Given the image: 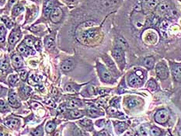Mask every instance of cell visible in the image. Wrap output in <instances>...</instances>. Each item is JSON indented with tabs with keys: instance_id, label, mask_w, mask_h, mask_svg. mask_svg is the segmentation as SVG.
<instances>
[{
	"instance_id": "28",
	"label": "cell",
	"mask_w": 181,
	"mask_h": 136,
	"mask_svg": "<svg viewBox=\"0 0 181 136\" xmlns=\"http://www.w3.org/2000/svg\"><path fill=\"white\" fill-rule=\"evenodd\" d=\"M138 103H139V102H138V100H136V99H129V100L127 101L128 107L130 108H135L136 106H138Z\"/></svg>"
},
{
	"instance_id": "2",
	"label": "cell",
	"mask_w": 181,
	"mask_h": 136,
	"mask_svg": "<svg viewBox=\"0 0 181 136\" xmlns=\"http://www.w3.org/2000/svg\"><path fill=\"white\" fill-rule=\"evenodd\" d=\"M97 72L103 82L110 83H112V81H114L110 72L102 64H100V62H97Z\"/></svg>"
},
{
	"instance_id": "22",
	"label": "cell",
	"mask_w": 181,
	"mask_h": 136,
	"mask_svg": "<svg viewBox=\"0 0 181 136\" xmlns=\"http://www.w3.org/2000/svg\"><path fill=\"white\" fill-rule=\"evenodd\" d=\"M45 47L46 48H52L54 46V44H55V37L53 35H50L46 37L45 39Z\"/></svg>"
},
{
	"instance_id": "18",
	"label": "cell",
	"mask_w": 181,
	"mask_h": 136,
	"mask_svg": "<svg viewBox=\"0 0 181 136\" xmlns=\"http://www.w3.org/2000/svg\"><path fill=\"white\" fill-rule=\"evenodd\" d=\"M96 34V30H90V31H86L83 32L82 33V38L83 39H90L93 38Z\"/></svg>"
},
{
	"instance_id": "43",
	"label": "cell",
	"mask_w": 181,
	"mask_h": 136,
	"mask_svg": "<svg viewBox=\"0 0 181 136\" xmlns=\"http://www.w3.org/2000/svg\"><path fill=\"white\" fill-rule=\"evenodd\" d=\"M167 27H168V24H167L166 22V21L162 22V24H161V26H160V29H161V31H162V33H165V32H166Z\"/></svg>"
},
{
	"instance_id": "41",
	"label": "cell",
	"mask_w": 181,
	"mask_h": 136,
	"mask_svg": "<svg viewBox=\"0 0 181 136\" xmlns=\"http://www.w3.org/2000/svg\"><path fill=\"white\" fill-rule=\"evenodd\" d=\"M110 105L114 107V108H119L120 106V100L119 99H117V98H114V100L110 102Z\"/></svg>"
},
{
	"instance_id": "3",
	"label": "cell",
	"mask_w": 181,
	"mask_h": 136,
	"mask_svg": "<svg viewBox=\"0 0 181 136\" xmlns=\"http://www.w3.org/2000/svg\"><path fill=\"white\" fill-rule=\"evenodd\" d=\"M155 72L160 79H166L169 77V69L164 63L160 62L156 65Z\"/></svg>"
},
{
	"instance_id": "19",
	"label": "cell",
	"mask_w": 181,
	"mask_h": 136,
	"mask_svg": "<svg viewBox=\"0 0 181 136\" xmlns=\"http://www.w3.org/2000/svg\"><path fill=\"white\" fill-rule=\"evenodd\" d=\"M116 46H118V47L121 48L122 49H124V50H125V49L128 48V47L127 41H125L122 37H118L117 38V44H116Z\"/></svg>"
},
{
	"instance_id": "38",
	"label": "cell",
	"mask_w": 181,
	"mask_h": 136,
	"mask_svg": "<svg viewBox=\"0 0 181 136\" xmlns=\"http://www.w3.org/2000/svg\"><path fill=\"white\" fill-rule=\"evenodd\" d=\"M80 124L83 125V126L86 127V128H88V127L91 126L92 125V121H91L90 120H88V119H85V120H82L79 121Z\"/></svg>"
},
{
	"instance_id": "8",
	"label": "cell",
	"mask_w": 181,
	"mask_h": 136,
	"mask_svg": "<svg viewBox=\"0 0 181 136\" xmlns=\"http://www.w3.org/2000/svg\"><path fill=\"white\" fill-rule=\"evenodd\" d=\"M62 70L63 72H70L75 68V62L72 59H67L62 64Z\"/></svg>"
},
{
	"instance_id": "32",
	"label": "cell",
	"mask_w": 181,
	"mask_h": 136,
	"mask_svg": "<svg viewBox=\"0 0 181 136\" xmlns=\"http://www.w3.org/2000/svg\"><path fill=\"white\" fill-rule=\"evenodd\" d=\"M147 87L150 89L151 90H155L157 89V83H155V80L150 79L147 83Z\"/></svg>"
},
{
	"instance_id": "16",
	"label": "cell",
	"mask_w": 181,
	"mask_h": 136,
	"mask_svg": "<svg viewBox=\"0 0 181 136\" xmlns=\"http://www.w3.org/2000/svg\"><path fill=\"white\" fill-rule=\"evenodd\" d=\"M87 114H88L89 116L93 117H99V116H102L103 115V113L101 111V110H98L97 108H94V107H92V108H89L87 110Z\"/></svg>"
},
{
	"instance_id": "49",
	"label": "cell",
	"mask_w": 181,
	"mask_h": 136,
	"mask_svg": "<svg viewBox=\"0 0 181 136\" xmlns=\"http://www.w3.org/2000/svg\"><path fill=\"white\" fill-rule=\"evenodd\" d=\"M180 135L181 136V129H180Z\"/></svg>"
},
{
	"instance_id": "4",
	"label": "cell",
	"mask_w": 181,
	"mask_h": 136,
	"mask_svg": "<svg viewBox=\"0 0 181 136\" xmlns=\"http://www.w3.org/2000/svg\"><path fill=\"white\" fill-rule=\"evenodd\" d=\"M62 16H63V11L62 9L59 7H55L52 10V12H51L50 19L52 23L58 24L62 20Z\"/></svg>"
},
{
	"instance_id": "36",
	"label": "cell",
	"mask_w": 181,
	"mask_h": 136,
	"mask_svg": "<svg viewBox=\"0 0 181 136\" xmlns=\"http://www.w3.org/2000/svg\"><path fill=\"white\" fill-rule=\"evenodd\" d=\"M10 69V63L8 62L7 60H4L2 62V64H1V69L2 71H4V70H8Z\"/></svg>"
},
{
	"instance_id": "45",
	"label": "cell",
	"mask_w": 181,
	"mask_h": 136,
	"mask_svg": "<svg viewBox=\"0 0 181 136\" xmlns=\"http://www.w3.org/2000/svg\"><path fill=\"white\" fill-rule=\"evenodd\" d=\"M23 91H24V93H26V95L29 96L31 94V89L30 87H27V86H23V88H22Z\"/></svg>"
},
{
	"instance_id": "50",
	"label": "cell",
	"mask_w": 181,
	"mask_h": 136,
	"mask_svg": "<svg viewBox=\"0 0 181 136\" xmlns=\"http://www.w3.org/2000/svg\"><path fill=\"white\" fill-rule=\"evenodd\" d=\"M69 1H73V0H69Z\"/></svg>"
},
{
	"instance_id": "11",
	"label": "cell",
	"mask_w": 181,
	"mask_h": 136,
	"mask_svg": "<svg viewBox=\"0 0 181 136\" xmlns=\"http://www.w3.org/2000/svg\"><path fill=\"white\" fill-rule=\"evenodd\" d=\"M172 73L176 81L181 80V66L178 65H172Z\"/></svg>"
},
{
	"instance_id": "37",
	"label": "cell",
	"mask_w": 181,
	"mask_h": 136,
	"mask_svg": "<svg viewBox=\"0 0 181 136\" xmlns=\"http://www.w3.org/2000/svg\"><path fill=\"white\" fill-rule=\"evenodd\" d=\"M6 34V31L5 27L3 26V25H1V35H0V37H1V42L2 43L5 41Z\"/></svg>"
},
{
	"instance_id": "51",
	"label": "cell",
	"mask_w": 181,
	"mask_h": 136,
	"mask_svg": "<svg viewBox=\"0 0 181 136\" xmlns=\"http://www.w3.org/2000/svg\"><path fill=\"white\" fill-rule=\"evenodd\" d=\"M33 1H35V0H33Z\"/></svg>"
},
{
	"instance_id": "23",
	"label": "cell",
	"mask_w": 181,
	"mask_h": 136,
	"mask_svg": "<svg viewBox=\"0 0 181 136\" xmlns=\"http://www.w3.org/2000/svg\"><path fill=\"white\" fill-rule=\"evenodd\" d=\"M79 89V86H77L75 83H68L64 86V90L66 92H73L76 93Z\"/></svg>"
},
{
	"instance_id": "10",
	"label": "cell",
	"mask_w": 181,
	"mask_h": 136,
	"mask_svg": "<svg viewBox=\"0 0 181 136\" xmlns=\"http://www.w3.org/2000/svg\"><path fill=\"white\" fill-rule=\"evenodd\" d=\"M54 5H55L54 0H48L44 4V14L46 17H48L51 14V12H52V10L55 9Z\"/></svg>"
},
{
	"instance_id": "30",
	"label": "cell",
	"mask_w": 181,
	"mask_h": 136,
	"mask_svg": "<svg viewBox=\"0 0 181 136\" xmlns=\"http://www.w3.org/2000/svg\"><path fill=\"white\" fill-rule=\"evenodd\" d=\"M55 127H56V125H55V122L53 121L48 122V124H47V125H46V131H47V132L51 133V132H52V131L55 130Z\"/></svg>"
},
{
	"instance_id": "7",
	"label": "cell",
	"mask_w": 181,
	"mask_h": 136,
	"mask_svg": "<svg viewBox=\"0 0 181 136\" xmlns=\"http://www.w3.org/2000/svg\"><path fill=\"white\" fill-rule=\"evenodd\" d=\"M8 100H9V103L12 107L13 108H18L20 105L19 100L17 99V93H15L14 91H10L9 93V96H8Z\"/></svg>"
},
{
	"instance_id": "39",
	"label": "cell",
	"mask_w": 181,
	"mask_h": 136,
	"mask_svg": "<svg viewBox=\"0 0 181 136\" xmlns=\"http://www.w3.org/2000/svg\"><path fill=\"white\" fill-rule=\"evenodd\" d=\"M107 113L109 114H118L119 112L117 111V110L114 107H110V108H107Z\"/></svg>"
},
{
	"instance_id": "15",
	"label": "cell",
	"mask_w": 181,
	"mask_h": 136,
	"mask_svg": "<svg viewBox=\"0 0 181 136\" xmlns=\"http://www.w3.org/2000/svg\"><path fill=\"white\" fill-rule=\"evenodd\" d=\"M103 59H104V61L106 62V64L107 65V66L110 68V71H111L113 73H114L115 76L118 75V72H117V69H116V66H115L114 63L113 62L112 60L110 59V58L107 57V56H106L105 58H103Z\"/></svg>"
},
{
	"instance_id": "29",
	"label": "cell",
	"mask_w": 181,
	"mask_h": 136,
	"mask_svg": "<svg viewBox=\"0 0 181 136\" xmlns=\"http://www.w3.org/2000/svg\"><path fill=\"white\" fill-rule=\"evenodd\" d=\"M31 134L33 136H43V127L39 126L37 128H36L35 130H33Z\"/></svg>"
},
{
	"instance_id": "5",
	"label": "cell",
	"mask_w": 181,
	"mask_h": 136,
	"mask_svg": "<svg viewBox=\"0 0 181 136\" xmlns=\"http://www.w3.org/2000/svg\"><path fill=\"white\" fill-rule=\"evenodd\" d=\"M169 119V114L166 110H160L155 113V121L159 124H165Z\"/></svg>"
},
{
	"instance_id": "33",
	"label": "cell",
	"mask_w": 181,
	"mask_h": 136,
	"mask_svg": "<svg viewBox=\"0 0 181 136\" xmlns=\"http://www.w3.org/2000/svg\"><path fill=\"white\" fill-rule=\"evenodd\" d=\"M24 11V8L22 7L21 6L19 5H17L14 8H13V10H12V15L13 16H17V15H19L20 12H22Z\"/></svg>"
},
{
	"instance_id": "17",
	"label": "cell",
	"mask_w": 181,
	"mask_h": 136,
	"mask_svg": "<svg viewBox=\"0 0 181 136\" xmlns=\"http://www.w3.org/2000/svg\"><path fill=\"white\" fill-rule=\"evenodd\" d=\"M120 0H104L102 3V6L105 8H112L119 3Z\"/></svg>"
},
{
	"instance_id": "27",
	"label": "cell",
	"mask_w": 181,
	"mask_h": 136,
	"mask_svg": "<svg viewBox=\"0 0 181 136\" xmlns=\"http://www.w3.org/2000/svg\"><path fill=\"white\" fill-rule=\"evenodd\" d=\"M70 115L73 118H79V117H82L83 116V111L78 110H70Z\"/></svg>"
},
{
	"instance_id": "21",
	"label": "cell",
	"mask_w": 181,
	"mask_h": 136,
	"mask_svg": "<svg viewBox=\"0 0 181 136\" xmlns=\"http://www.w3.org/2000/svg\"><path fill=\"white\" fill-rule=\"evenodd\" d=\"M155 63V58L153 57H147L144 60V65L148 69H153Z\"/></svg>"
},
{
	"instance_id": "46",
	"label": "cell",
	"mask_w": 181,
	"mask_h": 136,
	"mask_svg": "<svg viewBox=\"0 0 181 136\" xmlns=\"http://www.w3.org/2000/svg\"><path fill=\"white\" fill-rule=\"evenodd\" d=\"M33 80L35 82H37V83H39V82H41L42 79H43V76H40V75H37V76H33Z\"/></svg>"
},
{
	"instance_id": "35",
	"label": "cell",
	"mask_w": 181,
	"mask_h": 136,
	"mask_svg": "<svg viewBox=\"0 0 181 136\" xmlns=\"http://www.w3.org/2000/svg\"><path fill=\"white\" fill-rule=\"evenodd\" d=\"M2 20L5 23L6 25L9 28H11V27L13 26V22H12L10 19L7 18L6 17H3V18H2Z\"/></svg>"
},
{
	"instance_id": "6",
	"label": "cell",
	"mask_w": 181,
	"mask_h": 136,
	"mask_svg": "<svg viewBox=\"0 0 181 136\" xmlns=\"http://www.w3.org/2000/svg\"><path fill=\"white\" fill-rule=\"evenodd\" d=\"M21 36V33L19 29H15L12 31V33H10V37H9V43L10 44V45H14L15 44L17 43V41H19Z\"/></svg>"
},
{
	"instance_id": "34",
	"label": "cell",
	"mask_w": 181,
	"mask_h": 136,
	"mask_svg": "<svg viewBox=\"0 0 181 136\" xmlns=\"http://www.w3.org/2000/svg\"><path fill=\"white\" fill-rule=\"evenodd\" d=\"M18 82V76L17 75H11L9 77V83L11 86H14Z\"/></svg>"
},
{
	"instance_id": "31",
	"label": "cell",
	"mask_w": 181,
	"mask_h": 136,
	"mask_svg": "<svg viewBox=\"0 0 181 136\" xmlns=\"http://www.w3.org/2000/svg\"><path fill=\"white\" fill-rule=\"evenodd\" d=\"M151 135L153 136H160L162 135V131L157 127H153L151 128Z\"/></svg>"
},
{
	"instance_id": "1",
	"label": "cell",
	"mask_w": 181,
	"mask_h": 136,
	"mask_svg": "<svg viewBox=\"0 0 181 136\" xmlns=\"http://www.w3.org/2000/svg\"><path fill=\"white\" fill-rule=\"evenodd\" d=\"M124 49H122L121 48H120L118 46H116L114 48L112 51V55L114 58L116 60V62L118 63L119 66L121 67V69H123V68L124 67L125 65V59H124Z\"/></svg>"
},
{
	"instance_id": "44",
	"label": "cell",
	"mask_w": 181,
	"mask_h": 136,
	"mask_svg": "<svg viewBox=\"0 0 181 136\" xmlns=\"http://www.w3.org/2000/svg\"><path fill=\"white\" fill-rule=\"evenodd\" d=\"M24 43L26 44V45H31L32 44H33V39H32V37H26L25 38V40H24Z\"/></svg>"
},
{
	"instance_id": "24",
	"label": "cell",
	"mask_w": 181,
	"mask_h": 136,
	"mask_svg": "<svg viewBox=\"0 0 181 136\" xmlns=\"http://www.w3.org/2000/svg\"><path fill=\"white\" fill-rule=\"evenodd\" d=\"M82 103L79 100H71L68 102V108H75L76 107H81Z\"/></svg>"
},
{
	"instance_id": "40",
	"label": "cell",
	"mask_w": 181,
	"mask_h": 136,
	"mask_svg": "<svg viewBox=\"0 0 181 136\" xmlns=\"http://www.w3.org/2000/svg\"><path fill=\"white\" fill-rule=\"evenodd\" d=\"M9 110V108L6 105V103L3 100H1V111L2 112H6Z\"/></svg>"
},
{
	"instance_id": "42",
	"label": "cell",
	"mask_w": 181,
	"mask_h": 136,
	"mask_svg": "<svg viewBox=\"0 0 181 136\" xmlns=\"http://www.w3.org/2000/svg\"><path fill=\"white\" fill-rule=\"evenodd\" d=\"M19 76H20L22 80L24 81V80H26V77H27V72L26 70H21V71H19Z\"/></svg>"
},
{
	"instance_id": "12",
	"label": "cell",
	"mask_w": 181,
	"mask_h": 136,
	"mask_svg": "<svg viewBox=\"0 0 181 136\" xmlns=\"http://www.w3.org/2000/svg\"><path fill=\"white\" fill-rule=\"evenodd\" d=\"M156 12H157L158 14L160 15H164L168 13L169 10V6L168 3H162L158 5V6L156 7Z\"/></svg>"
},
{
	"instance_id": "48",
	"label": "cell",
	"mask_w": 181,
	"mask_h": 136,
	"mask_svg": "<svg viewBox=\"0 0 181 136\" xmlns=\"http://www.w3.org/2000/svg\"><path fill=\"white\" fill-rule=\"evenodd\" d=\"M16 1H17V0H10V3H9V5H12V4H13V3H14Z\"/></svg>"
},
{
	"instance_id": "20",
	"label": "cell",
	"mask_w": 181,
	"mask_h": 136,
	"mask_svg": "<svg viewBox=\"0 0 181 136\" xmlns=\"http://www.w3.org/2000/svg\"><path fill=\"white\" fill-rule=\"evenodd\" d=\"M127 128H128V125L125 123H123V122H117V123H115V128H116V131H117V133H122Z\"/></svg>"
},
{
	"instance_id": "26",
	"label": "cell",
	"mask_w": 181,
	"mask_h": 136,
	"mask_svg": "<svg viewBox=\"0 0 181 136\" xmlns=\"http://www.w3.org/2000/svg\"><path fill=\"white\" fill-rule=\"evenodd\" d=\"M144 3L148 8L153 9L157 6L158 0H144Z\"/></svg>"
},
{
	"instance_id": "25",
	"label": "cell",
	"mask_w": 181,
	"mask_h": 136,
	"mask_svg": "<svg viewBox=\"0 0 181 136\" xmlns=\"http://www.w3.org/2000/svg\"><path fill=\"white\" fill-rule=\"evenodd\" d=\"M6 124L10 128H16L19 124V121L17 119H10L6 121Z\"/></svg>"
},
{
	"instance_id": "9",
	"label": "cell",
	"mask_w": 181,
	"mask_h": 136,
	"mask_svg": "<svg viewBox=\"0 0 181 136\" xmlns=\"http://www.w3.org/2000/svg\"><path fill=\"white\" fill-rule=\"evenodd\" d=\"M141 83V79L136 74H131L128 77V84L131 87H138Z\"/></svg>"
},
{
	"instance_id": "13",
	"label": "cell",
	"mask_w": 181,
	"mask_h": 136,
	"mask_svg": "<svg viewBox=\"0 0 181 136\" xmlns=\"http://www.w3.org/2000/svg\"><path fill=\"white\" fill-rule=\"evenodd\" d=\"M12 64L16 69H19L24 65V62L21 57L17 55H14L12 57Z\"/></svg>"
},
{
	"instance_id": "47",
	"label": "cell",
	"mask_w": 181,
	"mask_h": 136,
	"mask_svg": "<svg viewBox=\"0 0 181 136\" xmlns=\"http://www.w3.org/2000/svg\"><path fill=\"white\" fill-rule=\"evenodd\" d=\"M96 136H109V135L107 134V132L106 131H102L99 132V133L96 135Z\"/></svg>"
},
{
	"instance_id": "14",
	"label": "cell",
	"mask_w": 181,
	"mask_h": 136,
	"mask_svg": "<svg viewBox=\"0 0 181 136\" xmlns=\"http://www.w3.org/2000/svg\"><path fill=\"white\" fill-rule=\"evenodd\" d=\"M31 48H28V45H26L24 42L18 47V51L24 56H28L31 54Z\"/></svg>"
}]
</instances>
